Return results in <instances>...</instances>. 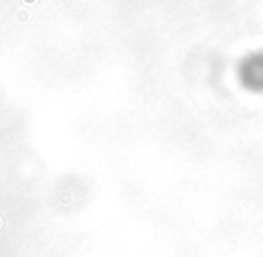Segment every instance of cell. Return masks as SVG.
Wrapping results in <instances>:
<instances>
[{
  "label": "cell",
  "mask_w": 263,
  "mask_h": 257,
  "mask_svg": "<svg viewBox=\"0 0 263 257\" xmlns=\"http://www.w3.org/2000/svg\"><path fill=\"white\" fill-rule=\"evenodd\" d=\"M236 80L243 90L263 95V49L247 52L238 62Z\"/></svg>",
  "instance_id": "obj_1"
}]
</instances>
